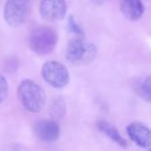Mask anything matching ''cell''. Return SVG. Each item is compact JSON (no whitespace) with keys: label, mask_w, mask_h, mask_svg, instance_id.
Masks as SVG:
<instances>
[{"label":"cell","mask_w":151,"mask_h":151,"mask_svg":"<svg viewBox=\"0 0 151 151\" xmlns=\"http://www.w3.org/2000/svg\"><path fill=\"white\" fill-rule=\"evenodd\" d=\"M18 97L26 111L38 113L46 104V93L44 89L34 81L24 80L18 87Z\"/></svg>","instance_id":"6da1fadb"},{"label":"cell","mask_w":151,"mask_h":151,"mask_svg":"<svg viewBox=\"0 0 151 151\" xmlns=\"http://www.w3.org/2000/svg\"><path fill=\"white\" fill-rule=\"evenodd\" d=\"M97 54V50L92 42L84 36H77L68 42L65 50V58L73 65L87 64L92 62Z\"/></svg>","instance_id":"7a4b0ae2"},{"label":"cell","mask_w":151,"mask_h":151,"mask_svg":"<svg viewBox=\"0 0 151 151\" xmlns=\"http://www.w3.org/2000/svg\"><path fill=\"white\" fill-rule=\"evenodd\" d=\"M58 42L57 33L48 26H38L29 35V47L33 53L40 56L49 55L54 51Z\"/></svg>","instance_id":"3957f363"},{"label":"cell","mask_w":151,"mask_h":151,"mask_svg":"<svg viewBox=\"0 0 151 151\" xmlns=\"http://www.w3.org/2000/svg\"><path fill=\"white\" fill-rule=\"evenodd\" d=\"M31 0H6L3 9L4 20L12 27L25 23L31 11Z\"/></svg>","instance_id":"277c9868"},{"label":"cell","mask_w":151,"mask_h":151,"mask_svg":"<svg viewBox=\"0 0 151 151\" xmlns=\"http://www.w3.org/2000/svg\"><path fill=\"white\" fill-rule=\"evenodd\" d=\"M45 82L56 89L65 87L69 82V73L64 64L58 61H48L42 67Z\"/></svg>","instance_id":"5b68a950"},{"label":"cell","mask_w":151,"mask_h":151,"mask_svg":"<svg viewBox=\"0 0 151 151\" xmlns=\"http://www.w3.org/2000/svg\"><path fill=\"white\" fill-rule=\"evenodd\" d=\"M65 0H42L40 4V14L42 18L49 22L62 20L66 15Z\"/></svg>","instance_id":"8992f818"},{"label":"cell","mask_w":151,"mask_h":151,"mask_svg":"<svg viewBox=\"0 0 151 151\" xmlns=\"http://www.w3.org/2000/svg\"><path fill=\"white\" fill-rule=\"evenodd\" d=\"M34 134L44 142H55L60 136V127L55 120H40L33 126Z\"/></svg>","instance_id":"52a82bcc"},{"label":"cell","mask_w":151,"mask_h":151,"mask_svg":"<svg viewBox=\"0 0 151 151\" xmlns=\"http://www.w3.org/2000/svg\"><path fill=\"white\" fill-rule=\"evenodd\" d=\"M126 132L130 140L140 147L146 148L149 141L151 140V130L140 122L130 123L126 127Z\"/></svg>","instance_id":"ba28073f"},{"label":"cell","mask_w":151,"mask_h":151,"mask_svg":"<svg viewBox=\"0 0 151 151\" xmlns=\"http://www.w3.org/2000/svg\"><path fill=\"white\" fill-rule=\"evenodd\" d=\"M120 11L129 21H137L144 14L142 0H121Z\"/></svg>","instance_id":"9c48e42d"},{"label":"cell","mask_w":151,"mask_h":151,"mask_svg":"<svg viewBox=\"0 0 151 151\" xmlns=\"http://www.w3.org/2000/svg\"><path fill=\"white\" fill-rule=\"evenodd\" d=\"M132 88L141 99L151 104V76H142L137 78L132 83Z\"/></svg>","instance_id":"30bf717a"},{"label":"cell","mask_w":151,"mask_h":151,"mask_svg":"<svg viewBox=\"0 0 151 151\" xmlns=\"http://www.w3.org/2000/svg\"><path fill=\"white\" fill-rule=\"evenodd\" d=\"M97 127L101 132H104L108 138L114 141L117 145L123 147V148L127 147L126 140L121 136V134L118 132L117 128L112 125V124H110L109 122L105 121V120H99V121H97Z\"/></svg>","instance_id":"8fae6325"},{"label":"cell","mask_w":151,"mask_h":151,"mask_svg":"<svg viewBox=\"0 0 151 151\" xmlns=\"http://www.w3.org/2000/svg\"><path fill=\"white\" fill-rule=\"evenodd\" d=\"M66 112V106L63 99L58 97L52 103L50 108V114L54 119H62Z\"/></svg>","instance_id":"7c38bea8"},{"label":"cell","mask_w":151,"mask_h":151,"mask_svg":"<svg viewBox=\"0 0 151 151\" xmlns=\"http://www.w3.org/2000/svg\"><path fill=\"white\" fill-rule=\"evenodd\" d=\"M67 24H68V28L71 32H73L75 35L77 36H84V30L82 29L81 25L78 23V21L76 20V18L73 17V15H70L68 17V21H67Z\"/></svg>","instance_id":"4fadbf2b"},{"label":"cell","mask_w":151,"mask_h":151,"mask_svg":"<svg viewBox=\"0 0 151 151\" xmlns=\"http://www.w3.org/2000/svg\"><path fill=\"white\" fill-rule=\"evenodd\" d=\"M7 95H9V83L2 75H0V104H2L6 99Z\"/></svg>","instance_id":"5bb4252c"},{"label":"cell","mask_w":151,"mask_h":151,"mask_svg":"<svg viewBox=\"0 0 151 151\" xmlns=\"http://www.w3.org/2000/svg\"><path fill=\"white\" fill-rule=\"evenodd\" d=\"M92 1L95 4H103V3H105L106 1H109V0H92Z\"/></svg>","instance_id":"9a60e30c"},{"label":"cell","mask_w":151,"mask_h":151,"mask_svg":"<svg viewBox=\"0 0 151 151\" xmlns=\"http://www.w3.org/2000/svg\"><path fill=\"white\" fill-rule=\"evenodd\" d=\"M146 148H149V149H151V140L149 141V143H148V145H147V147Z\"/></svg>","instance_id":"2e32d148"}]
</instances>
